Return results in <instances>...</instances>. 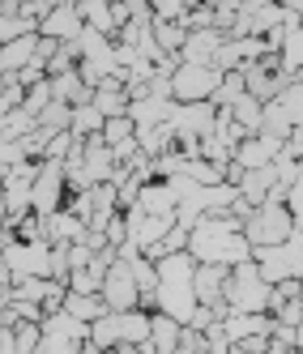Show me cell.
I'll use <instances>...</instances> for the list:
<instances>
[{
	"mask_svg": "<svg viewBox=\"0 0 303 354\" xmlns=\"http://www.w3.org/2000/svg\"><path fill=\"white\" fill-rule=\"evenodd\" d=\"M188 252L201 265H239V261H252V243L244 235V222L231 209L196 218V226L188 231Z\"/></svg>",
	"mask_w": 303,
	"mask_h": 354,
	"instance_id": "cell-1",
	"label": "cell"
},
{
	"mask_svg": "<svg viewBox=\"0 0 303 354\" xmlns=\"http://www.w3.org/2000/svg\"><path fill=\"white\" fill-rule=\"evenodd\" d=\"M269 290L273 286L261 277L257 261H239V265H231V277H226L222 299H226L231 312H269Z\"/></svg>",
	"mask_w": 303,
	"mask_h": 354,
	"instance_id": "cell-2",
	"label": "cell"
},
{
	"mask_svg": "<svg viewBox=\"0 0 303 354\" xmlns=\"http://www.w3.org/2000/svg\"><path fill=\"white\" fill-rule=\"evenodd\" d=\"M252 261H257L261 277L273 282H286V277H303V226H295V235L286 243L273 248H252Z\"/></svg>",
	"mask_w": 303,
	"mask_h": 354,
	"instance_id": "cell-3",
	"label": "cell"
},
{
	"mask_svg": "<svg viewBox=\"0 0 303 354\" xmlns=\"http://www.w3.org/2000/svg\"><path fill=\"white\" fill-rule=\"evenodd\" d=\"M244 235L252 248H273V243H286L295 235V218L286 209V201H265V205L252 209V218L244 222Z\"/></svg>",
	"mask_w": 303,
	"mask_h": 354,
	"instance_id": "cell-4",
	"label": "cell"
},
{
	"mask_svg": "<svg viewBox=\"0 0 303 354\" xmlns=\"http://www.w3.org/2000/svg\"><path fill=\"white\" fill-rule=\"evenodd\" d=\"M64 196H68V180H64V162H39L35 175V188H30V209L39 218H52L64 209Z\"/></svg>",
	"mask_w": 303,
	"mask_h": 354,
	"instance_id": "cell-5",
	"label": "cell"
},
{
	"mask_svg": "<svg viewBox=\"0 0 303 354\" xmlns=\"http://www.w3.org/2000/svg\"><path fill=\"white\" fill-rule=\"evenodd\" d=\"M222 86V73L210 64H180L171 73V98L175 103H205V98Z\"/></svg>",
	"mask_w": 303,
	"mask_h": 354,
	"instance_id": "cell-6",
	"label": "cell"
},
{
	"mask_svg": "<svg viewBox=\"0 0 303 354\" xmlns=\"http://www.w3.org/2000/svg\"><path fill=\"white\" fill-rule=\"evenodd\" d=\"M98 295H103V303L111 312H129V308H137V299H141V290H137V277H133V265L129 261H116L111 269H107V277H103V286H98Z\"/></svg>",
	"mask_w": 303,
	"mask_h": 354,
	"instance_id": "cell-7",
	"label": "cell"
},
{
	"mask_svg": "<svg viewBox=\"0 0 303 354\" xmlns=\"http://www.w3.org/2000/svg\"><path fill=\"white\" fill-rule=\"evenodd\" d=\"M214 115H218V107L210 103H175L171 98V115H167V124L175 133H196V137H205V133H214Z\"/></svg>",
	"mask_w": 303,
	"mask_h": 354,
	"instance_id": "cell-8",
	"label": "cell"
},
{
	"mask_svg": "<svg viewBox=\"0 0 303 354\" xmlns=\"http://www.w3.org/2000/svg\"><path fill=\"white\" fill-rule=\"evenodd\" d=\"M282 145H286V141H277V137H269V133H252V137H244V141L235 145V162H239L244 171L269 167L277 154H282Z\"/></svg>",
	"mask_w": 303,
	"mask_h": 354,
	"instance_id": "cell-9",
	"label": "cell"
},
{
	"mask_svg": "<svg viewBox=\"0 0 303 354\" xmlns=\"http://www.w3.org/2000/svg\"><path fill=\"white\" fill-rule=\"evenodd\" d=\"M222 43H226V35L218 26H210V30H188L184 47H180V64H210L214 68V56H218Z\"/></svg>",
	"mask_w": 303,
	"mask_h": 354,
	"instance_id": "cell-10",
	"label": "cell"
},
{
	"mask_svg": "<svg viewBox=\"0 0 303 354\" xmlns=\"http://www.w3.org/2000/svg\"><path fill=\"white\" fill-rule=\"evenodd\" d=\"M82 30H86V21H82L77 5H56L52 13H47V17L39 21V35H43V39H56V43L77 39Z\"/></svg>",
	"mask_w": 303,
	"mask_h": 354,
	"instance_id": "cell-11",
	"label": "cell"
},
{
	"mask_svg": "<svg viewBox=\"0 0 303 354\" xmlns=\"http://www.w3.org/2000/svg\"><path fill=\"white\" fill-rule=\"evenodd\" d=\"M226 277H231V265H201L192 269V295L196 303H222V290H226Z\"/></svg>",
	"mask_w": 303,
	"mask_h": 354,
	"instance_id": "cell-12",
	"label": "cell"
},
{
	"mask_svg": "<svg viewBox=\"0 0 303 354\" xmlns=\"http://www.w3.org/2000/svg\"><path fill=\"white\" fill-rule=\"evenodd\" d=\"M269 328H273L269 312H231L222 320V333L231 337V346L244 342V337H269Z\"/></svg>",
	"mask_w": 303,
	"mask_h": 354,
	"instance_id": "cell-13",
	"label": "cell"
},
{
	"mask_svg": "<svg viewBox=\"0 0 303 354\" xmlns=\"http://www.w3.org/2000/svg\"><path fill=\"white\" fill-rule=\"evenodd\" d=\"M273 188H277V167H273V162H269V167H252V171H244V180H239V196L248 201L252 209L265 205Z\"/></svg>",
	"mask_w": 303,
	"mask_h": 354,
	"instance_id": "cell-14",
	"label": "cell"
},
{
	"mask_svg": "<svg viewBox=\"0 0 303 354\" xmlns=\"http://www.w3.org/2000/svg\"><path fill=\"white\" fill-rule=\"evenodd\" d=\"M47 82H52V98H60V103H68V107H86V103H94V86L82 82L77 68L56 73V77H47Z\"/></svg>",
	"mask_w": 303,
	"mask_h": 354,
	"instance_id": "cell-15",
	"label": "cell"
},
{
	"mask_svg": "<svg viewBox=\"0 0 303 354\" xmlns=\"http://www.w3.org/2000/svg\"><path fill=\"white\" fill-rule=\"evenodd\" d=\"M137 205H141L145 214H175V205H180V192H175L171 180H149V184H141V192H137Z\"/></svg>",
	"mask_w": 303,
	"mask_h": 354,
	"instance_id": "cell-16",
	"label": "cell"
},
{
	"mask_svg": "<svg viewBox=\"0 0 303 354\" xmlns=\"http://www.w3.org/2000/svg\"><path fill=\"white\" fill-rule=\"evenodd\" d=\"M35 47H39V30H35V35H21V39H9V43H0V73H21V68L35 60Z\"/></svg>",
	"mask_w": 303,
	"mask_h": 354,
	"instance_id": "cell-17",
	"label": "cell"
},
{
	"mask_svg": "<svg viewBox=\"0 0 303 354\" xmlns=\"http://www.w3.org/2000/svg\"><path fill=\"white\" fill-rule=\"evenodd\" d=\"M77 13H82V21H86L90 30L107 35V39H116V35H120L116 17H111V0H77Z\"/></svg>",
	"mask_w": 303,
	"mask_h": 354,
	"instance_id": "cell-18",
	"label": "cell"
},
{
	"mask_svg": "<svg viewBox=\"0 0 303 354\" xmlns=\"http://www.w3.org/2000/svg\"><path fill=\"white\" fill-rule=\"evenodd\" d=\"M64 312L68 316H77V320H86V324H94L98 316H107L111 308H107V303H103V295H82V290H68L64 295Z\"/></svg>",
	"mask_w": 303,
	"mask_h": 354,
	"instance_id": "cell-19",
	"label": "cell"
},
{
	"mask_svg": "<svg viewBox=\"0 0 303 354\" xmlns=\"http://www.w3.org/2000/svg\"><path fill=\"white\" fill-rule=\"evenodd\" d=\"M149 35H154V43L163 47L167 56H180V47H184V39H188L184 21H167V17H154V26H149Z\"/></svg>",
	"mask_w": 303,
	"mask_h": 354,
	"instance_id": "cell-20",
	"label": "cell"
},
{
	"mask_svg": "<svg viewBox=\"0 0 303 354\" xmlns=\"http://www.w3.org/2000/svg\"><path fill=\"white\" fill-rule=\"evenodd\" d=\"M116 320H120V342H133V346H141V342L149 337V312H141V308H129V312H116Z\"/></svg>",
	"mask_w": 303,
	"mask_h": 354,
	"instance_id": "cell-21",
	"label": "cell"
},
{
	"mask_svg": "<svg viewBox=\"0 0 303 354\" xmlns=\"http://www.w3.org/2000/svg\"><path fill=\"white\" fill-rule=\"evenodd\" d=\"M39 133H47V137H56V133H64L68 124H73V107L68 103H60V98H52V103H47L43 111H39Z\"/></svg>",
	"mask_w": 303,
	"mask_h": 354,
	"instance_id": "cell-22",
	"label": "cell"
},
{
	"mask_svg": "<svg viewBox=\"0 0 303 354\" xmlns=\"http://www.w3.org/2000/svg\"><path fill=\"white\" fill-rule=\"evenodd\" d=\"M231 115H235V124H244L248 133H261V120H265V103H261V98H252V94H239L235 103H231Z\"/></svg>",
	"mask_w": 303,
	"mask_h": 354,
	"instance_id": "cell-23",
	"label": "cell"
},
{
	"mask_svg": "<svg viewBox=\"0 0 303 354\" xmlns=\"http://www.w3.org/2000/svg\"><path fill=\"white\" fill-rule=\"evenodd\" d=\"M103 124H107V120L98 115V107H94V103H86V107H73V124H68V133L86 141V137H94V133H103Z\"/></svg>",
	"mask_w": 303,
	"mask_h": 354,
	"instance_id": "cell-24",
	"label": "cell"
},
{
	"mask_svg": "<svg viewBox=\"0 0 303 354\" xmlns=\"http://www.w3.org/2000/svg\"><path fill=\"white\" fill-rule=\"evenodd\" d=\"M39 124H35V115H26L21 107H13L9 115H5V124H0V141H21L26 133H35Z\"/></svg>",
	"mask_w": 303,
	"mask_h": 354,
	"instance_id": "cell-25",
	"label": "cell"
},
{
	"mask_svg": "<svg viewBox=\"0 0 303 354\" xmlns=\"http://www.w3.org/2000/svg\"><path fill=\"white\" fill-rule=\"evenodd\" d=\"M184 180H192V184H201V188L226 184V180H222V171H218L214 162H205V158H188V162H184Z\"/></svg>",
	"mask_w": 303,
	"mask_h": 354,
	"instance_id": "cell-26",
	"label": "cell"
},
{
	"mask_svg": "<svg viewBox=\"0 0 303 354\" xmlns=\"http://www.w3.org/2000/svg\"><path fill=\"white\" fill-rule=\"evenodd\" d=\"M90 342H94L98 350H111V346L120 342V320H116V312L98 316V320L90 324Z\"/></svg>",
	"mask_w": 303,
	"mask_h": 354,
	"instance_id": "cell-27",
	"label": "cell"
},
{
	"mask_svg": "<svg viewBox=\"0 0 303 354\" xmlns=\"http://www.w3.org/2000/svg\"><path fill=\"white\" fill-rule=\"evenodd\" d=\"M39 342H43V328H39L35 320H17V324H13V350H17V354H35Z\"/></svg>",
	"mask_w": 303,
	"mask_h": 354,
	"instance_id": "cell-28",
	"label": "cell"
},
{
	"mask_svg": "<svg viewBox=\"0 0 303 354\" xmlns=\"http://www.w3.org/2000/svg\"><path fill=\"white\" fill-rule=\"evenodd\" d=\"M77 141H82V137H73L68 129H64V133H56V137H47L43 158H47V162H64V158L73 154V145H77Z\"/></svg>",
	"mask_w": 303,
	"mask_h": 354,
	"instance_id": "cell-29",
	"label": "cell"
},
{
	"mask_svg": "<svg viewBox=\"0 0 303 354\" xmlns=\"http://www.w3.org/2000/svg\"><path fill=\"white\" fill-rule=\"evenodd\" d=\"M47 103H52V82H39V86H30V90H26V98H21V111L39 120V111H43Z\"/></svg>",
	"mask_w": 303,
	"mask_h": 354,
	"instance_id": "cell-30",
	"label": "cell"
},
{
	"mask_svg": "<svg viewBox=\"0 0 303 354\" xmlns=\"http://www.w3.org/2000/svg\"><path fill=\"white\" fill-rule=\"evenodd\" d=\"M133 133H137L133 115H116V120H107V124H103V141H107V145H120V141H129Z\"/></svg>",
	"mask_w": 303,
	"mask_h": 354,
	"instance_id": "cell-31",
	"label": "cell"
},
{
	"mask_svg": "<svg viewBox=\"0 0 303 354\" xmlns=\"http://www.w3.org/2000/svg\"><path fill=\"white\" fill-rule=\"evenodd\" d=\"M175 354H205V333H196V328L184 324L180 333V346H175Z\"/></svg>",
	"mask_w": 303,
	"mask_h": 354,
	"instance_id": "cell-32",
	"label": "cell"
},
{
	"mask_svg": "<svg viewBox=\"0 0 303 354\" xmlns=\"http://www.w3.org/2000/svg\"><path fill=\"white\" fill-rule=\"evenodd\" d=\"M56 52H60V43H56V39H43V35H39V47H35V60H39V64H52V56H56Z\"/></svg>",
	"mask_w": 303,
	"mask_h": 354,
	"instance_id": "cell-33",
	"label": "cell"
},
{
	"mask_svg": "<svg viewBox=\"0 0 303 354\" xmlns=\"http://www.w3.org/2000/svg\"><path fill=\"white\" fill-rule=\"evenodd\" d=\"M103 354H141V346H133V342H116V346L103 350Z\"/></svg>",
	"mask_w": 303,
	"mask_h": 354,
	"instance_id": "cell-34",
	"label": "cell"
},
{
	"mask_svg": "<svg viewBox=\"0 0 303 354\" xmlns=\"http://www.w3.org/2000/svg\"><path fill=\"white\" fill-rule=\"evenodd\" d=\"M295 354H303V320L295 324Z\"/></svg>",
	"mask_w": 303,
	"mask_h": 354,
	"instance_id": "cell-35",
	"label": "cell"
},
{
	"mask_svg": "<svg viewBox=\"0 0 303 354\" xmlns=\"http://www.w3.org/2000/svg\"><path fill=\"white\" fill-rule=\"evenodd\" d=\"M295 86H299V90H303V64H299V68H295Z\"/></svg>",
	"mask_w": 303,
	"mask_h": 354,
	"instance_id": "cell-36",
	"label": "cell"
},
{
	"mask_svg": "<svg viewBox=\"0 0 303 354\" xmlns=\"http://www.w3.org/2000/svg\"><path fill=\"white\" fill-rule=\"evenodd\" d=\"M0 94H5V73H0Z\"/></svg>",
	"mask_w": 303,
	"mask_h": 354,
	"instance_id": "cell-37",
	"label": "cell"
},
{
	"mask_svg": "<svg viewBox=\"0 0 303 354\" xmlns=\"http://www.w3.org/2000/svg\"><path fill=\"white\" fill-rule=\"evenodd\" d=\"M231 354H239V346H231Z\"/></svg>",
	"mask_w": 303,
	"mask_h": 354,
	"instance_id": "cell-38",
	"label": "cell"
},
{
	"mask_svg": "<svg viewBox=\"0 0 303 354\" xmlns=\"http://www.w3.org/2000/svg\"><path fill=\"white\" fill-rule=\"evenodd\" d=\"M0 5H5V0H0Z\"/></svg>",
	"mask_w": 303,
	"mask_h": 354,
	"instance_id": "cell-39",
	"label": "cell"
}]
</instances>
